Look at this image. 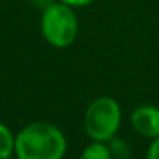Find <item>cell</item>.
Masks as SVG:
<instances>
[{
	"instance_id": "1",
	"label": "cell",
	"mask_w": 159,
	"mask_h": 159,
	"mask_svg": "<svg viewBox=\"0 0 159 159\" xmlns=\"http://www.w3.org/2000/svg\"><path fill=\"white\" fill-rule=\"evenodd\" d=\"M67 149L63 134L52 123L36 121L19 132L16 152L19 159H62Z\"/></svg>"
},
{
	"instance_id": "2",
	"label": "cell",
	"mask_w": 159,
	"mask_h": 159,
	"mask_svg": "<svg viewBox=\"0 0 159 159\" xmlns=\"http://www.w3.org/2000/svg\"><path fill=\"white\" fill-rule=\"evenodd\" d=\"M43 38L55 48H67L77 38L79 22L74 7L63 2H52L41 14Z\"/></svg>"
},
{
	"instance_id": "3",
	"label": "cell",
	"mask_w": 159,
	"mask_h": 159,
	"mask_svg": "<svg viewBox=\"0 0 159 159\" xmlns=\"http://www.w3.org/2000/svg\"><path fill=\"white\" fill-rule=\"evenodd\" d=\"M121 110L116 99L101 96L87 106L84 115V128L96 142H106L115 137L120 128Z\"/></svg>"
},
{
	"instance_id": "4",
	"label": "cell",
	"mask_w": 159,
	"mask_h": 159,
	"mask_svg": "<svg viewBox=\"0 0 159 159\" xmlns=\"http://www.w3.org/2000/svg\"><path fill=\"white\" fill-rule=\"evenodd\" d=\"M132 127L135 132L147 139H156L159 137V108L151 106V104H144L134 110L130 116Z\"/></svg>"
},
{
	"instance_id": "5",
	"label": "cell",
	"mask_w": 159,
	"mask_h": 159,
	"mask_svg": "<svg viewBox=\"0 0 159 159\" xmlns=\"http://www.w3.org/2000/svg\"><path fill=\"white\" fill-rule=\"evenodd\" d=\"M14 149H16V140L12 137L11 130L5 125L0 123V159L9 157Z\"/></svg>"
},
{
	"instance_id": "6",
	"label": "cell",
	"mask_w": 159,
	"mask_h": 159,
	"mask_svg": "<svg viewBox=\"0 0 159 159\" xmlns=\"http://www.w3.org/2000/svg\"><path fill=\"white\" fill-rule=\"evenodd\" d=\"M80 159H111V151L103 142H94L82 152Z\"/></svg>"
},
{
	"instance_id": "7",
	"label": "cell",
	"mask_w": 159,
	"mask_h": 159,
	"mask_svg": "<svg viewBox=\"0 0 159 159\" xmlns=\"http://www.w3.org/2000/svg\"><path fill=\"white\" fill-rule=\"evenodd\" d=\"M147 159H159V137L152 139L147 151Z\"/></svg>"
},
{
	"instance_id": "8",
	"label": "cell",
	"mask_w": 159,
	"mask_h": 159,
	"mask_svg": "<svg viewBox=\"0 0 159 159\" xmlns=\"http://www.w3.org/2000/svg\"><path fill=\"white\" fill-rule=\"evenodd\" d=\"M58 2H63V4L70 5V7H84V5H89L93 4L94 0H58Z\"/></svg>"
},
{
	"instance_id": "9",
	"label": "cell",
	"mask_w": 159,
	"mask_h": 159,
	"mask_svg": "<svg viewBox=\"0 0 159 159\" xmlns=\"http://www.w3.org/2000/svg\"><path fill=\"white\" fill-rule=\"evenodd\" d=\"M31 2H34V4H38V5H48V4H52V2H50V0H31Z\"/></svg>"
},
{
	"instance_id": "10",
	"label": "cell",
	"mask_w": 159,
	"mask_h": 159,
	"mask_svg": "<svg viewBox=\"0 0 159 159\" xmlns=\"http://www.w3.org/2000/svg\"><path fill=\"white\" fill-rule=\"evenodd\" d=\"M5 159H11V157H5Z\"/></svg>"
}]
</instances>
